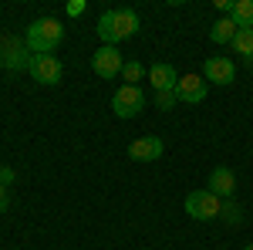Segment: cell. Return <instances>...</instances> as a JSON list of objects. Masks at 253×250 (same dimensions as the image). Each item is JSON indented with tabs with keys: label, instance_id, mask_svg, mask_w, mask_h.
<instances>
[{
	"label": "cell",
	"instance_id": "7c38bea8",
	"mask_svg": "<svg viewBox=\"0 0 253 250\" xmlns=\"http://www.w3.org/2000/svg\"><path fill=\"white\" fill-rule=\"evenodd\" d=\"M149 81H152V88H156V92H172L175 85H179V75H175L172 64L156 61V64L149 68Z\"/></svg>",
	"mask_w": 253,
	"mask_h": 250
},
{
	"label": "cell",
	"instance_id": "8fae6325",
	"mask_svg": "<svg viewBox=\"0 0 253 250\" xmlns=\"http://www.w3.org/2000/svg\"><path fill=\"white\" fill-rule=\"evenodd\" d=\"M206 190L213 193V196H219V200H233L236 173H233V169H226V166L213 169V173H210V186H206Z\"/></svg>",
	"mask_w": 253,
	"mask_h": 250
},
{
	"label": "cell",
	"instance_id": "ac0fdd59",
	"mask_svg": "<svg viewBox=\"0 0 253 250\" xmlns=\"http://www.w3.org/2000/svg\"><path fill=\"white\" fill-rule=\"evenodd\" d=\"M219 216H223L226 223H240V206H236L233 200H226V203H223V213H219Z\"/></svg>",
	"mask_w": 253,
	"mask_h": 250
},
{
	"label": "cell",
	"instance_id": "2e32d148",
	"mask_svg": "<svg viewBox=\"0 0 253 250\" xmlns=\"http://www.w3.org/2000/svg\"><path fill=\"white\" fill-rule=\"evenodd\" d=\"M145 75V68H142V61H125V68H122V78L128 81V85H138Z\"/></svg>",
	"mask_w": 253,
	"mask_h": 250
},
{
	"label": "cell",
	"instance_id": "4fadbf2b",
	"mask_svg": "<svg viewBox=\"0 0 253 250\" xmlns=\"http://www.w3.org/2000/svg\"><path fill=\"white\" fill-rule=\"evenodd\" d=\"M236 34H240V27L233 24V17H223L210 27V41H213V44H233Z\"/></svg>",
	"mask_w": 253,
	"mask_h": 250
},
{
	"label": "cell",
	"instance_id": "7402d4cb",
	"mask_svg": "<svg viewBox=\"0 0 253 250\" xmlns=\"http://www.w3.org/2000/svg\"><path fill=\"white\" fill-rule=\"evenodd\" d=\"M233 3L236 0H216V10H223V14L230 17V14H233Z\"/></svg>",
	"mask_w": 253,
	"mask_h": 250
},
{
	"label": "cell",
	"instance_id": "d6986e66",
	"mask_svg": "<svg viewBox=\"0 0 253 250\" xmlns=\"http://www.w3.org/2000/svg\"><path fill=\"white\" fill-rule=\"evenodd\" d=\"M14 179H17V173H14V169H10V166H0V183H3V186H7V190H10V186H14Z\"/></svg>",
	"mask_w": 253,
	"mask_h": 250
},
{
	"label": "cell",
	"instance_id": "5b68a950",
	"mask_svg": "<svg viewBox=\"0 0 253 250\" xmlns=\"http://www.w3.org/2000/svg\"><path fill=\"white\" fill-rule=\"evenodd\" d=\"M142 108H145V92L138 85H122L112 95V112L118 118H135Z\"/></svg>",
	"mask_w": 253,
	"mask_h": 250
},
{
	"label": "cell",
	"instance_id": "277c9868",
	"mask_svg": "<svg viewBox=\"0 0 253 250\" xmlns=\"http://www.w3.org/2000/svg\"><path fill=\"white\" fill-rule=\"evenodd\" d=\"M31 48L24 38H3L0 41V64L7 71H27L31 68Z\"/></svg>",
	"mask_w": 253,
	"mask_h": 250
},
{
	"label": "cell",
	"instance_id": "7a4b0ae2",
	"mask_svg": "<svg viewBox=\"0 0 253 250\" xmlns=\"http://www.w3.org/2000/svg\"><path fill=\"white\" fill-rule=\"evenodd\" d=\"M138 27H142V20H138L135 10H108V14L98 17V38L105 44H112V48H118V41L132 38Z\"/></svg>",
	"mask_w": 253,
	"mask_h": 250
},
{
	"label": "cell",
	"instance_id": "30bf717a",
	"mask_svg": "<svg viewBox=\"0 0 253 250\" xmlns=\"http://www.w3.org/2000/svg\"><path fill=\"white\" fill-rule=\"evenodd\" d=\"M162 152H166V146H162L159 135H142V139H135V142L128 146V155H132L135 162H152V159H159Z\"/></svg>",
	"mask_w": 253,
	"mask_h": 250
},
{
	"label": "cell",
	"instance_id": "603a6c76",
	"mask_svg": "<svg viewBox=\"0 0 253 250\" xmlns=\"http://www.w3.org/2000/svg\"><path fill=\"white\" fill-rule=\"evenodd\" d=\"M243 250H253V244H250V247H243Z\"/></svg>",
	"mask_w": 253,
	"mask_h": 250
},
{
	"label": "cell",
	"instance_id": "e0dca14e",
	"mask_svg": "<svg viewBox=\"0 0 253 250\" xmlns=\"http://www.w3.org/2000/svg\"><path fill=\"white\" fill-rule=\"evenodd\" d=\"M175 101H179L175 88H172V92H156V108H162V112H172Z\"/></svg>",
	"mask_w": 253,
	"mask_h": 250
},
{
	"label": "cell",
	"instance_id": "44dd1931",
	"mask_svg": "<svg viewBox=\"0 0 253 250\" xmlns=\"http://www.w3.org/2000/svg\"><path fill=\"white\" fill-rule=\"evenodd\" d=\"M84 14V0H71L68 3V17H81Z\"/></svg>",
	"mask_w": 253,
	"mask_h": 250
},
{
	"label": "cell",
	"instance_id": "9a60e30c",
	"mask_svg": "<svg viewBox=\"0 0 253 250\" xmlns=\"http://www.w3.org/2000/svg\"><path fill=\"white\" fill-rule=\"evenodd\" d=\"M230 17H233L236 27H253V0H236Z\"/></svg>",
	"mask_w": 253,
	"mask_h": 250
},
{
	"label": "cell",
	"instance_id": "5bb4252c",
	"mask_svg": "<svg viewBox=\"0 0 253 250\" xmlns=\"http://www.w3.org/2000/svg\"><path fill=\"white\" fill-rule=\"evenodd\" d=\"M233 51L247 64H253V27H240V34L233 38Z\"/></svg>",
	"mask_w": 253,
	"mask_h": 250
},
{
	"label": "cell",
	"instance_id": "3957f363",
	"mask_svg": "<svg viewBox=\"0 0 253 250\" xmlns=\"http://www.w3.org/2000/svg\"><path fill=\"white\" fill-rule=\"evenodd\" d=\"M186 213L199 220V223H210V220H219V213H223V200L213 196L210 190H193L186 196Z\"/></svg>",
	"mask_w": 253,
	"mask_h": 250
},
{
	"label": "cell",
	"instance_id": "8992f818",
	"mask_svg": "<svg viewBox=\"0 0 253 250\" xmlns=\"http://www.w3.org/2000/svg\"><path fill=\"white\" fill-rule=\"evenodd\" d=\"M122 68H125V58H122V51L112 48V44H101L95 54H91V71L98 78H118Z\"/></svg>",
	"mask_w": 253,
	"mask_h": 250
},
{
	"label": "cell",
	"instance_id": "9c48e42d",
	"mask_svg": "<svg viewBox=\"0 0 253 250\" xmlns=\"http://www.w3.org/2000/svg\"><path fill=\"white\" fill-rule=\"evenodd\" d=\"M206 92H210V85H206V78H199V75H182L179 85H175L179 101H189V105H199L206 98Z\"/></svg>",
	"mask_w": 253,
	"mask_h": 250
},
{
	"label": "cell",
	"instance_id": "52a82bcc",
	"mask_svg": "<svg viewBox=\"0 0 253 250\" xmlns=\"http://www.w3.org/2000/svg\"><path fill=\"white\" fill-rule=\"evenodd\" d=\"M27 71H31V78L38 85H58L64 78V64L58 61V54H34Z\"/></svg>",
	"mask_w": 253,
	"mask_h": 250
},
{
	"label": "cell",
	"instance_id": "ffe728a7",
	"mask_svg": "<svg viewBox=\"0 0 253 250\" xmlns=\"http://www.w3.org/2000/svg\"><path fill=\"white\" fill-rule=\"evenodd\" d=\"M7 210H10V190H7V186L0 183V216H3Z\"/></svg>",
	"mask_w": 253,
	"mask_h": 250
},
{
	"label": "cell",
	"instance_id": "6da1fadb",
	"mask_svg": "<svg viewBox=\"0 0 253 250\" xmlns=\"http://www.w3.org/2000/svg\"><path fill=\"white\" fill-rule=\"evenodd\" d=\"M24 41H27L31 54H54L61 48V41H64V27H61L58 17H38L27 27Z\"/></svg>",
	"mask_w": 253,
	"mask_h": 250
},
{
	"label": "cell",
	"instance_id": "ba28073f",
	"mask_svg": "<svg viewBox=\"0 0 253 250\" xmlns=\"http://www.w3.org/2000/svg\"><path fill=\"white\" fill-rule=\"evenodd\" d=\"M203 78H206V85H233L236 64L230 58H206V64H203Z\"/></svg>",
	"mask_w": 253,
	"mask_h": 250
}]
</instances>
